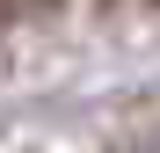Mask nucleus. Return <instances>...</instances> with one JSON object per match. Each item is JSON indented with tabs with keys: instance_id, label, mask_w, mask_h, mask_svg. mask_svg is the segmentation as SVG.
Returning a JSON list of instances; mask_svg holds the SVG:
<instances>
[{
	"instance_id": "obj_1",
	"label": "nucleus",
	"mask_w": 160,
	"mask_h": 153,
	"mask_svg": "<svg viewBox=\"0 0 160 153\" xmlns=\"http://www.w3.org/2000/svg\"><path fill=\"white\" fill-rule=\"evenodd\" d=\"M44 8H58V0H44Z\"/></svg>"
},
{
	"instance_id": "obj_2",
	"label": "nucleus",
	"mask_w": 160,
	"mask_h": 153,
	"mask_svg": "<svg viewBox=\"0 0 160 153\" xmlns=\"http://www.w3.org/2000/svg\"><path fill=\"white\" fill-rule=\"evenodd\" d=\"M109 8H117V0H109Z\"/></svg>"
}]
</instances>
